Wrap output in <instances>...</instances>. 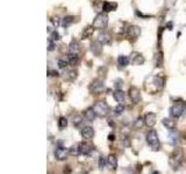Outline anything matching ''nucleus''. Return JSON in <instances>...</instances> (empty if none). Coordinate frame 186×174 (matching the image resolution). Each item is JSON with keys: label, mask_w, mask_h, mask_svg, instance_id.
I'll list each match as a JSON object with an SVG mask.
<instances>
[{"label": "nucleus", "mask_w": 186, "mask_h": 174, "mask_svg": "<svg viewBox=\"0 0 186 174\" xmlns=\"http://www.w3.org/2000/svg\"><path fill=\"white\" fill-rule=\"evenodd\" d=\"M184 159V151L181 149H175L169 157V164L173 169H178Z\"/></svg>", "instance_id": "f257e3e1"}, {"label": "nucleus", "mask_w": 186, "mask_h": 174, "mask_svg": "<svg viewBox=\"0 0 186 174\" xmlns=\"http://www.w3.org/2000/svg\"><path fill=\"white\" fill-rule=\"evenodd\" d=\"M107 24H108V16L106 13H99L92 22V26L96 29H105Z\"/></svg>", "instance_id": "f03ea898"}, {"label": "nucleus", "mask_w": 186, "mask_h": 174, "mask_svg": "<svg viewBox=\"0 0 186 174\" xmlns=\"http://www.w3.org/2000/svg\"><path fill=\"white\" fill-rule=\"evenodd\" d=\"M147 143L151 146V149L154 151L159 150V141H158V136H157L156 130H150L147 134Z\"/></svg>", "instance_id": "7ed1b4c3"}, {"label": "nucleus", "mask_w": 186, "mask_h": 174, "mask_svg": "<svg viewBox=\"0 0 186 174\" xmlns=\"http://www.w3.org/2000/svg\"><path fill=\"white\" fill-rule=\"evenodd\" d=\"M93 109H94L96 114L100 117H105L109 113V106L106 103V101H98L93 106Z\"/></svg>", "instance_id": "20e7f679"}, {"label": "nucleus", "mask_w": 186, "mask_h": 174, "mask_svg": "<svg viewBox=\"0 0 186 174\" xmlns=\"http://www.w3.org/2000/svg\"><path fill=\"white\" fill-rule=\"evenodd\" d=\"M105 91V83L101 79H96L90 85V92L92 94H100Z\"/></svg>", "instance_id": "39448f33"}, {"label": "nucleus", "mask_w": 186, "mask_h": 174, "mask_svg": "<svg viewBox=\"0 0 186 174\" xmlns=\"http://www.w3.org/2000/svg\"><path fill=\"white\" fill-rule=\"evenodd\" d=\"M184 102L183 101H179L177 103H175L173 106L170 108V115L175 119H178L179 116L183 115V110H184Z\"/></svg>", "instance_id": "423d86ee"}, {"label": "nucleus", "mask_w": 186, "mask_h": 174, "mask_svg": "<svg viewBox=\"0 0 186 174\" xmlns=\"http://www.w3.org/2000/svg\"><path fill=\"white\" fill-rule=\"evenodd\" d=\"M69 154H70L69 149H65L64 146H62V143H60V146L55 151V157H56V159L57 160H65Z\"/></svg>", "instance_id": "0eeeda50"}, {"label": "nucleus", "mask_w": 186, "mask_h": 174, "mask_svg": "<svg viewBox=\"0 0 186 174\" xmlns=\"http://www.w3.org/2000/svg\"><path fill=\"white\" fill-rule=\"evenodd\" d=\"M129 98L133 101V103H135V105L139 103L141 101V92H140V90L137 87H135V86H132L129 88Z\"/></svg>", "instance_id": "6e6552de"}, {"label": "nucleus", "mask_w": 186, "mask_h": 174, "mask_svg": "<svg viewBox=\"0 0 186 174\" xmlns=\"http://www.w3.org/2000/svg\"><path fill=\"white\" fill-rule=\"evenodd\" d=\"M130 63L132 64H134V65H142L143 63H144V58H143V56H142L141 53L139 52H132L130 55Z\"/></svg>", "instance_id": "1a4fd4ad"}, {"label": "nucleus", "mask_w": 186, "mask_h": 174, "mask_svg": "<svg viewBox=\"0 0 186 174\" xmlns=\"http://www.w3.org/2000/svg\"><path fill=\"white\" fill-rule=\"evenodd\" d=\"M111 34L108 33V31H103V33H100L99 35H98V42L99 43H101L103 46L104 44H108L109 42H111Z\"/></svg>", "instance_id": "9d476101"}, {"label": "nucleus", "mask_w": 186, "mask_h": 174, "mask_svg": "<svg viewBox=\"0 0 186 174\" xmlns=\"http://www.w3.org/2000/svg\"><path fill=\"white\" fill-rule=\"evenodd\" d=\"M127 34H128L129 37H133V38L139 37L140 34H141V28L137 27V26H129L128 29H127Z\"/></svg>", "instance_id": "9b49d317"}, {"label": "nucleus", "mask_w": 186, "mask_h": 174, "mask_svg": "<svg viewBox=\"0 0 186 174\" xmlns=\"http://www.w3.org/2000/svg\"><path fill=\"white\" fill-rule=\"evenodd\" d=\"M144 121H145V124L148 127H154L156 124L157 115L155 113H147L145 114V117H144Z\"/></svg>", "instance_id": "f8f14e48"}, {"label": "nucleus", "mask_w": 186, "mask_h": 174, "mask_svg": "<svg viewBox=\"0 0 186 174\" xmlns=\"http://www.w3.org/2000/svg\"><path fill=\"white\" fill-rule=\"evenodd\" d=\"M113 96L115 99L116 102H119L121 105H123L126 102V94L122 90H116V91L113 93Z\"/></svg>", "instance_id": "ddd939ff"}, {"label": "nucleus", "mask_w": 186, "mask_h": 174, "mask_svg": "<svg viewBox=\"0 0 186 174\" xmlns=\"http://www.w3.org/2000/svg\"><path fill=\"white\" fill-rule=\"evenodd\" d=\"M67 62H69V64L71 65V66H77V65H79V63H80V58H79V56H78V53H71L69 52L67 55Z\"/></svg>", "instance_id": "4468645a"}, {"label": "nucleus", "mask_w": 186, "mask_h": 174, "mask_svg": "<svg viewBox=\"0 0 186 174\" xmlns=\"http://www.w3.org/2000/svg\"><path fill=\"white\" fill-rule=\"evenodd\" d=\"M107 164L108 167L111 168L112 171H115L118 168V158L115 154H109L108 158H107Z\"/></svg>", "instance_id": "2eb2a0df"}, {"label": "nucleus", "mask_w": 186, "mask_h": 174, "mask_svg": "<svg viewBox=\"0 0 186 174\" xmlns=\"http://www.w3.org/2000/svg\"><path fill=\"white\" fill-rule=\"evenodd\" d=\"M94 27L93 26H87L84 28V30L82 33V40H87V38L92 37L93 36V33H94Z\"/></svg>", "instance_id": "dca6fc26"}, {"label": "nucleus", "mask_w": 186, "mask_h": 174, "mask_svg": "<svg viewBox=\"0 0 186 174\" xmlns=\"http://www.w3.org/2000/svg\"><path fill=\"white\" fill-rule=\"evenodd\" d=\"M98 115L96 114L94 112V109H93V107L92 108H89V109H86L85 112H84V117L89 122H92L96 120V117H97Z\"/></svg>", "instance_id": "f3484780"}, {"label": "nucleus", "mask_w": 186, "mask_h": 174, "mask_svg": "<svg viewBox=\"0 0 186 174\" xmlns=\"http://www.w3.org/2000/svg\"><path fill=\"white\" fill-rule=\"evenodd\" d=\"M79 150H80V154L84 156H90L91 152H92V146L87 143H80L79 144Z\"/></svg>", "instance_id": "a211bd4d"}, {"label": "nucleus", "mask_w": 186, "mask_h": 174, "mask_svg": "<svg viewBox=\"0 0 186 174\" xmlns=\"http://www.w3.org/2000/svg\"><path fill=\"white\" fill-rule=\"evenodd\" d=\"M82 136L86 139H91L92 137L94 136V130L91 127H84L82 129Z\"/></svg>", "instance_id": "6ab92c4d"}, {"label": "nucleus", "mask_w": 186, "mask_h": 174, "mask_svg": "<svg viewBox=\"0 0 186 174\" xmlns=\"http://www.w3.org/2000/svg\"><path fill=\"white\" fill-rule=\"evenodd\" d=\"M152 84L155 85L156 90H161V88H163L164 86V78L161 76L152 77Z\"/></svg>", "instance_id": "aec40b11"}, {"label": "nucleus", "mask_w": 186, "mask_h": 174, "mask_svg": "<svg viewBox=\"0 0 186 174\" xmlns=\"http://www.w3.org/2000/svg\"><path fill=\"white\" fill-rule=\"evenodd\" d=\"M118 7V5L115 2H111V1H105L104 5H103V11L105 13L107 12H112V11H115Z\"/></svg>", "instance_id": "412c9836"}, {"label": "nucleus", "mask_w": 186, "mask_h": 174, "mask_svg": "<svg viewBox=\"0 0 186 174\" xmlns=\"http://www.w3.org/2000/svg\"><path fill=\"white\" fill-rule=\"evenodd\" d=\"M162 123H163L164 127H165V128H168L169 130H175L176 127H177V123H176V121H173V120H171V119H163Z\"/></svg>", "instance_id": "4be33fe9"}, {"label": "nucleus", "mask_w": 186, "mask_h": 174, "mask_svg": "<svg viewBox=\"0 0 186 174\" xmlns=\"http://www.w3.org/2000/svg\"><path fill=\"white\" fill-rule=\"evenodd\" d=\"M69 52L71 53L79 52V43H78V41H76V40L71 41V43L69 44Z\"/></svg>", "instance_id": "5701e85b"}, {"label": "nucleus", "mask_w": 186, "mask_h": 174, "mask_svg": "<svg viewBox=\"0 0 186 174\" xmlns=\"http://www.w3.org/2000/svg\"><path fill=\"white\" fill-rule=\"evenodd\" d=\"M129 63H130V59H129L127 56H123V55L119 56V58H118V64H119L121 68H126V66H128Z\"/></svg>", "instance_id": "b1692460"}, {"label": "nucleus", "mask_w": 186, "mask_h": 174, "mask_svg": "<svg viewBox=\"0 0 186 174\" xmlns=\"http://www.w3.org/2000/svg\"><path fill=\"white\" fill-rule=\"evenodd\" d=\"M73 22H74V16H71V15L65 16V17L62 20V26H63L64 28H67L69 26H71Z\"/></svg>", "instance_id": "393cba45"}, {"label": "nucleus", "mask_w": 186, "mask_h": 174, "mask_svg": "<svg viewBox=\"0 0 186 174\" xmlns=\"http://www.w3.org/2000/svg\"><path fill=\"white\" fill-rule=\"evenodd\" d=\"M76 77H77V72L74 71V70H69V71H65V73H64V79L65 80H73L76 79Z\"/></svg>", "instance_id": "a878e982"}, {"label": "nucleus", "mask_w": 186, "mask_h": 174, "mask_svg": "<svg viewBox=\"0 0 186 174\" xmlns=\"http://www.w3.org/2000/svg\"><path fill=\"white\" fill-rule=\"evenodd\" d=\"M101 46L103 44L101 43H99V42H94V43H92V46H91V50H92V52L94 53V55H99L100 51H101Z\"/></svg>", "instance_id": "bb28decb"}, {"label": "nucleus", "mask_w": 186, "mask_h": 174, "mask_svg": "<svg viewBox=\"0 0 186 174\" xmlns=\"http://www.w3.org/2000/svg\"><path fill=\"white\" fill-rule=\"evenodd\" d=\"M69 152H70V154L71 156H79L80 154V150H79V144L78 145H76V146H71L70 149H69Z\"/></svg>", "instance_id": "cd10ccee"}, {"label": "nucleus", "mask_w": 186, "mask_h": 174, "mask_svg": "<svg viewBox=\"0 0 186 174\" xmlns=\"http://www.w3.org/2000/svg\"><path fill=\"white\" fill-rule=\"evenodd\" d=\"M143 124H145V121H144V119L143 117H137L136 119V121L134 122V128L135 129H140L143 127Z\"/></svg>", "instance_id": "c85d7f7f"}, {"label": "nucleus", "mask_w": 186, "mask_h": 174, "mask_svg": "<svg viewBox=\"0 0 186 174\" xmlns=\"http://www.w3.org/2000/svg\"><path fill=\"white\" fill-rule=\"evenodd\" d=\"M155 63H156V66H163V53L162 52L157 53Z\"/></svg>", "instance_id": "c756f323"}, {"label": "nucleus", "mask_w": 186, "mask_h": 174, "mask_svg": "<svg viewBox=\"0 0 186 174\" xmlns=\"http://www.w3.org/2000/svg\"><path fill=\"white\" fill-rule=\"evenodd\" d=\"M67 120L65 119V117H60V120H58V128L60 129H64L67 128Z\"/></svg>", "instance_id": "7c9ffc66"}, {"label": "nucleus", "mask_w": 186, "mask_h": 174, "mask_svg": "<svg viewBox=\"0 0 186 174\" xmlns=\"http://www.w3.org/2000/svg\"><path fill=\"white\" fill-rule=\"evenodd\" d=\"M170 138L172 139L170 143H171V144H176V142L178 141V134H177L175 130H171V132H170Z\"/></svg>", "instance_id": "2f4dec72"}, {"label": "nucleus", "mask_w": 186, "mask_h": 174, "mask_svg": "<svg viewBox=\"0 0 186 174\" xmlns=\"http://www.w3.org/2000/svg\"><path fill=\"white\" fill-rule=\"evenodd\" d=\"M123 112H125V105L119 103V105L116 106V108H115V114H116V115H121V114H123Z\"/></svg>", "instance_id": "473e14b6"}, {"label": "nucleus", "mask_w": 186, "mask_h": 174, "mask_svg": "<svg viewBox=\"0 0 186 174\" xmlns=\"http://www.w3.org/2000/svg\"><path fill=\"white\" fill-rule=\"evenodd\" d=\"M49 40H51V41H58V40H60V34H58V33H57L56 30L52 31L51 36H50V38H49Z\"/></svg>", "instance_id": "72a5a7b5"}, {"label": "nucleus", "mask_w": 186, "mask_h": 174, "mask_svg": "<svg viewBox=\"0 0 186 174\" xmlns=\"http://www.w3.org/2000/svg\"><path fill=\"white\" fill-rule=\"evenodd\" d=\"M98 165H99V168H100V169H103L105 167V165H106V160H105L104 157H100V158H99V164H98Z\"/></svg>", "instance_id": "f704fd0d"}, {"label": "nucleus", "mask_w": 186, "mask_h": 174, "mask_svg": "<svg viewBox=\"0 0 186 174\" xmlns=\"http://www.w3.org/2000/svg\"><path fill=\"white\" fill-rule=\"evenodd\" d=\"M51 22H52V24H54V27L55 28H57L60 24H62V22L60 21V19L58 17H55V19H51Z\"/></svg>", "instance_id": "c9c22d12"}, {"label": "nucleus", "mask_w": 186, "mask_h": 174, "mask_svg": "<svg viewBox=\"0 0 186 174\" xmlns=\"http://www.w3.org/2000/svg\"><path fill=\"white\" fill-rule=\"evenodd\" d=\"M67 64H69V62H65V61H63V59H60V61H58V66H60V68H65L67 66Z\"/></svg>", "instance_id": "e433bc0d"}, {"label": "nucleus", "mask_w": 186, "mask_h": 174, "mask_svg": "<svg viewBox=\"0 0 186 174\" xmlns=\"http://www.w3.org/2000/svg\"><path fill=\"white\" fill-rule=\"evenodd\" d=\"M48 50L49 51L55 50V43H54V41H51V40H49V48H48Z\"/></svg>", "instance_id": "4c0bfd02"}, {"label": "nucleus", "mask_w": 186, "mask_h": 174, "mask_svg": "<svg viewBox=\"0 0 186 174\" xmlns=\"http://www.w3.org/2000/svg\"><path fill=\"white\" fill-rule=\"evenodd\" d=\"M48 73H49V76L50 77H58V72L55 71V70H50Z\"/></svg>", "instance_id": "58836bf2"}, {"label": "nucleus", "mask_w": 186, "mask_h": 174, "mask_svg": "<svg viewBox=\"0 0 186 174\" xmlns=\"http://www.w3.org/2000/svg\"><path fill=\"white\" fill-rule=\"evenodd\" d=\"M115 87H116L118 90H120V87H122V80L118 79V80L115 81Z\"/></svg>", "instance_id": "ea45409f"}, {"label": "nucleus", "mask_w": 186, "mask_h": 174, "mask_svg": "<svg viewBox=\"0 0 186 174\" xmlns=\"http://www.w3.org/2000/svg\"><path fill=\"white\" fill-rule=\"evenodd\" d=\"M80 122H82V116H77V117H76V121H73V123L76 125H78Z\"/></svg>", "instance_id": "a19ab883"}, {"label": "nucleus", "mask_w": 186, "mask_h": 174, "mask_svg": "<svg viewBox=\"0 0 186 174\" xmlns=\"http://www.w3.org/2000/svg\"><path fill=\"white\" fill-rule=\"evenodd\" d=\"M70 173H71L70 166H65V168H64V174H70Z\"/></svg>", "instance_id": "79ce46f5"}, {"label": "nucleus", "mask_w": 186, "mask_h": 174, "mask_svg": "<svg viewBox=\"0 0 186 174\" xmlns=\"http://www.w3.org/2000/svg\"><path fill=\"white\" fill-rule=\"evenodd\" d=\"M108 141H111V142H113V141H115V135H113V134H111V135L108 136Z\"/></svg>", "instance_id": "37998d69"}, {"label": "nucleus", "mask_w": 186, "mask_h": 174, "mask_svg": "<svg viewBox=\"0 0 186 174\" xmlns=\"http://www.w3.org/2000/svg\"><path fill=\"white\" fill-rule=\"evenodd\" d=\"M108 124H109V125H111V127H113V128H114V127H115V124H114V122H113V120H111V119H109V120H108Z\"/></svg>", "instance_id": "c03bdc74"}, {"label": "nucleus", "mask_w": 186, "mask_h": 174, "mask_svg": "<svg viewBox=\"0 0 186 174\" xmlns=\"http://www.w3.org/2000/svg\"><path fill=\"white\" fill-rule=\"evenodd\" d=\"M183 116L186 119V102H185V105H184V110H183Z\"/></svg>", "instance_id": "a18cd8bd"}, {"label": "nucleus", "mask_w": 186, "mask_h": 174, "mask_svg": "<svg viewBox=\"0 0 186 174\" xmlns=\"http://www.w3.org/2000/svg\"><path fill=\"white\" fill-rule=\"evenodd\" d=\"M152 174H161V173H159V172H157V171H155V172H154Z\"/></svg>", "instance_id": "49530a36"}]
</instances>
